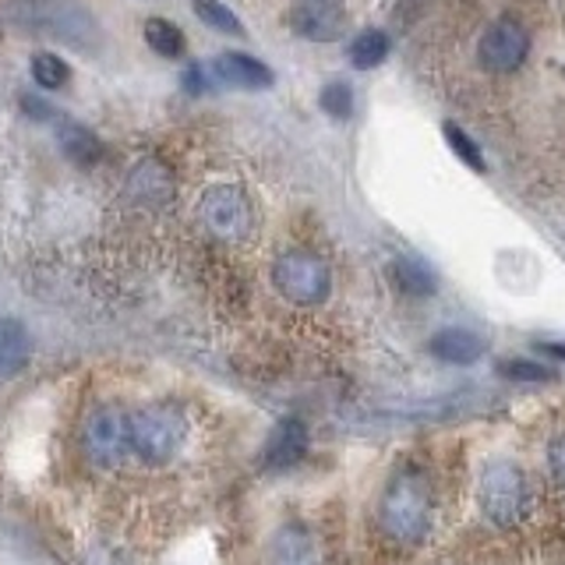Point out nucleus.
Segmentation results:
<instances>
[{
  "mask_svg": "<svg viewBox=\"0 0 565 565\" xmlns=\"http://www.w3.org/2000/svg\"><path fill=\"white\" fill-rule=\"evenodd\" d=\"M61 149L75 159V163L88 167V163H96V159L103 156V146H99V138L93 131H85V128H64L61 131Z\"/></svg>",
  "mask_w": 565,
  "mask_h": 565,
  "instance_id": "a211bd4d",
  "label": "nucleus"
},
{
  "mask_svg": "<svg viewBox=\"0 0 565 565\" xmlns=\"http://www.w3.org/2000/svg\"><path fill=\"white\" fill-rule=\"evenodd\" d=\"M396 282L403 294H414V297H431L435 294V273L428 269V265H420L414 258H403L396 262Z\"/></svg>",
  "mask_w": 565,
  "mask_h": 565,
  "instance_id": "f3484780",
  "label": "nucleus"
},
{
  "mask_svg": "<svg viewBox=\"0 0 565 565\" xmlns=\"http://www.w3.org/2000/svg\"><path fill=\"white\" fill-rule=\"evenodd\" d=\"M146 43L159 53V57H181L184 53V32L167 18H149L146 22Z\"/></svg>",
  "mask_w": 565,
  "mask_h": 565,
  "instance_id": "dca6fc26",
  "label": "nucleus"
},
{
  "mask_svg": "<svg viewBox=\"0 0 565 565\" xmlns=\"http://www.w3.org/2000/svg\"><path fill=\"white\" fill-rule=\"evenodd\" d=\"M382 526L399 544L424 541L431 526V491L417 473H399L382 499Z\"/></svg>",
  "mask_w": 565,
  "mask_h": 565,
  "instance_id": "f257e3e1",
  "label": "nucleus"
},
{
  "mask_svg": "<svg viewBox=\"0 0 565 565\" xmlns=\"http://www.w3.org/2000/svg\"><path fill=\"white\" fill-rule=\"evenodd\" d=\"M67 75H71V71H67V64L57 57V53L43 50V53H35V57H32V78L40 82L43 88H64Z\"/></svg>",
  "mask_w": 565,
  "mask_h": 565,
  "instance_id": "6ab92c4d",
  "label": "nucleus"
},
{
  "mask_svg": "<svg viewBox=\"0 0 565 565\" xmlns=\"http://www.w3.org/2000/svg\"><path fill=\"white\" fill-rule=\"evenodd\" d=\"M308 449V431H305V424L300 420H279L269 441H265V467L269 470H287L294 467L300 456H305Z\"/></svg>",
  "mask_w": 565,
  "mask_h": 565,
  "instance_id": "9d476101",
  "label": "nucleus"
},
{
  "mask_svg": "<svg viewBox=\"0 0 565 565\" xmlns=\"http://www.w3.org/2000/svg\"><path fill=\"white\" fill-rule=\"evenodd\" d=\"M29 361V332L14 318H0V379H11Z\"/></svg>",
  "mask_w": 565,
  "mask_h": 565,
  "instance_id": "4468645a",
  "label": "nucleus"
},
{
  "mask_svg": "<svg viewBox=\"0 0 565 565\" xmlns=\"http://www.w3.org/2000/svg\"><path fill=\"white\" fill-rule=\"evenodd\" d=\"M385 57H388V35H385V32H379V29L361 32L358 40H353V46H350V64L358 67V71L379 67Z\"/></svg>",
  "mask_w": 565,
  "mask_h": 565,
  "instance_id": "2eb2a0df",
  "label": "nucleus"
},
{
  "mask_svg": "<svg viewBox=\"0 0 565 565\" xmlns=\"http://www.w3.org/2000/svg\"><path fill=\"white\" fill-rule=\"evenodd\" d=\"M273 565H318L315 541L305 526H282L273 541Z\"/></svg>",
  "mask_w": 565,
  "mask_h": 565,
  "instance_id": "ddd939ff",
  "label": "nucleus"
},
{
  "mask_svg": "<svg viewBox=\"0 0 565 565\" xmlns=\"http://www.w3.org/2000/svg\"><path fill=\"white\" fill-rule=\"evenodd\" d=\"M184 441V417L170 406H149L131 414V449L146 463H167Z\"/></svg>",
  "mask_w": 565,
  "mask_h": 565,
  "instance_id": "20e7f679",
  "label": "nucleus"
},
{
  "mask_svg": "<svg viewBox=\"0 0 565 565\" xmlns=\"http://www.w3.org/2000/svg\"><path fill=\"white\" fill-rule=\"evenodd\" d=\"M526 32L516 22H494L484 35H481V64L494 75H509L526 61Z\"/></svg>",
  "mask_w": 565,
  "mask_h": 565,
  "instance_id": "6e6552de",
  "label": "nucleus"
},
{
  "mask_svg": "<svg viewBox=\"0 0 565 565\" xmlns=\"http://www.w3.org/2000/svg\"><path fill=\"white\" fill-rule=\"evenodd\" d=\"M273 282L290 305L311 308V305H322L329 297L332 273H329V262L318 258L315 252H287L273 265Z\"/></svg>",
  "mask_w": 565,
  "mask_h": 565,
  "instance_id": "f03ea898",
  "label": "nucleus"
},
{
  "mask_svg": "<svg viewBox=\"0 0 565 565\" xmlns=\"http://www.w3.org/2000/svg\"><path fill=\"white\" fill-rule=\"evenodd\" d=\"M488 350L484 335H477L470 329H441L431 340V353L449 364H473Z\"/></svg>",
  "mask_w": 565,
  "mask_h": 565,
  "instance_id": "f8f14e48",
  "label": "nucleus"
},
{
  "mask_svg": "<svg viewBox=\"0 0 565 565\" xmlns=\"http://www.w3.org/2000/svg\"><path fill=\"white\" fill-rule=\"evenodd\" d=\"M547 463H552L555 481L565 488V435H558V438L552 441V449H547Z\"/></svg>",
  "mask_w": 565,
  "mask_h": 565,
  "instance_id": "b1692460",
  "label": "nucleus"
},
{
  "mask_svg": "<svg viewBox=\"0 0 565 565\" xmlns=\"http://www.w3.org/2000/svg\"><path fill=\"white\" fill-rule=\"evenodd\" d=\"M477 505L494 526H512L523 520L530 505V488L520 467L512 463H491L481 473V488H477Z\"/></svg>",
  "mask_w": 565,
  "mask_h": 565,
  "instance_id": "7ed1b4c3",
  "label": "nucleus"
},
{
  "mask_svg": "<svg viewBox=\"0 0 565 565\" xmlns=\"http://www.w3.org/2000/svg\"><path fill=\"white\" fill-rule=\"evenodd\" d=\"M194 11H199V18H202L205 25L220 29L226 35H241L244 32L241 22H237V14L230 11V8H223L220 0H194Z\"/></svg>",
  "mask_w": 565,
  "mask_h": 565,
  "instance_id": "412c9836",
  "label": "nucleus"
},
{
  "mask_svg": "<svg viewBox=\"0 0 565 565\" xmlns=\"http://www.w3.org/2000/svg\"><path fill=\"white\" fill-rule=\"evenodd\" d=\"M343 22L347 18H343L340 0H297L290 11L294 32H300L305 40H315V43L340 40Z\"/></svg>",
  "mask_w": 565,
  "mask_h": 565,
  "instance_id": "1a4fd4ad",
  "label": "nucleus"
},
{
  "mask_svg": "<svg viewBox=\"0 0 565 565\" xmlns=\"http://www.w3.org/2000/svg\"><path fill=\"white\" fill-rule=\"evenodd\" d=\"M441 135H446V141H449V149L463 159L467 167H473V170H484V159H481V149H477V141L459 128V124H452V120H446L441 124Z\"/></svg>",
  "mask_w": 565,
  "mask_h": 565,
  "instance_id": "aec40b11",
  "label": "nucleus"
},
{
  "mask_svg": "<svg viewBox=\"0 0 565 565\" xmlns=\"http://www.w3.org/2000/svg\"><path fill=\"white\" fill-rule=\"evenodd\" d=\"M29 14L35 25L71 43L75 50H96L103 43V29L96 22V14L75 4V0H40V4H32Z\"/></svg>",
  "mask_w": 565,
  "mask_h": 565,
  "instance_id": "39448f33",
  "label": "nucleus"
},
{
  "mask_svg": "<svg viewBox=\"0 0 565 565\" xmlns=\"http://www.w3.org/2000/svg\"><path fill=\"white\" fill-rule=\"evenodd\" d=\"M82 446H85V456L93 459L96 467L124 463L128 452H135L131 449V414L117 411V406H103V411H96L85 420Z\"/></svg>",
  "mask_w": 565,
  "mask_h": 565,
  "instance_id": "0eeeda50",
  "label": "nucleus"
},
{
  "mask_svg": "<svg viewBox=\"0 0 565 565\" xmlns=\"http://www.w3.org/2000/svg\"><path fill=\"white\" fill-rule=\"evenodd\" d=\"M322 110L329 117H340V120H347L353 114V93H350L347 82H329L322 88Z\"/></svg>",
  "mask_w": 565,
  "mask_h": 565,
  "instance_id": "5701e85b",
  "label": "nucleus"
},
{
  "mask_svg": "<svg viewBox=\"0 0 565 565\" xmlns=\"http://www.w3.org/2000/svg\"><path fill=\"white\" fill-rule=\"evenodd\" d=\"M499 375L512 379V382H552L555 371L544 367V364H534V361H523V358H512V361H502L499 364Z\"/></svg>",
  "mask_w": 565,
  "mask_h": 565,
  "instance_id": "4be33fe9",
  "label": "nucleus"
},
{
  "mask_svg": "<svg viewBox=\"0 0 565 565\" xmlns=\"http://www.w3.org/2000/svg\"><path fill=\"white\" fill-rule=\"evenodd\" d=\"M212 71L220 75V82L237 85V88H269L273 85V71L262 61L247 57V53H223L212 64Z\"/></svg>",
  "mask_w": 565,
  "mask_h": 565,
  "instance_id": "9b49d317",
  "label": "nucleus"
},
{
  "mask_svg": "<svg viewBox=\"0 0 565 565\" xmlns=\"http://www.w3.org/2000/svg\"><path fill=\"white\" fill-rule=\"evenodd\" d=\"M199 216L212 237H220L226 244H237L252 234V202L247 194L234 184H216L202 194L199 202Z\"/></svg>",
  "mask_w": 565,
  "mask_h": 565,
  "instance_id": "423d86ee",
  "label": "nucleus"
}]
</instances>
